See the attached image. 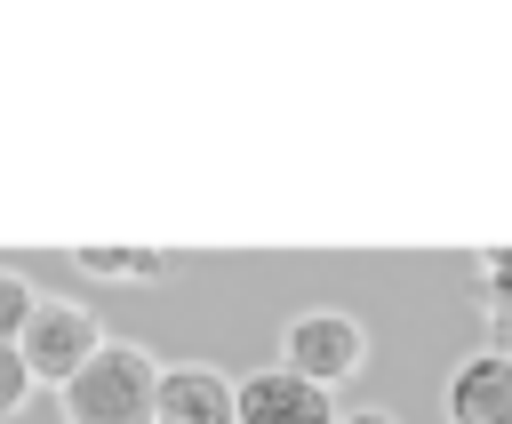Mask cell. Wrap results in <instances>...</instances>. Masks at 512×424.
<instances>
[{
  "instance_id": "cell-1",
  "label": "cell",
  "mask_w": 512,
  "mask_h": 424,
  "mask_svg": "<svg viewBox=\"0 0 512 424\" xmlns=\"http://www.w3.org/2000/svg\"><path fill=\"white\" fill-rule=\"evenodd\" d=\"M160 360H152V344H136V336H112L64 392H56V408H64V424H160Z\"/></svg>"
},
{
  "instance_id": "cell-2",
  "label": "cell",
  "mask_w": 512,
  "mask_h": 424,
  "mask_svg": "<svg viewBox=\"0 0 512 424\" xmlns=\"http://www.w3.org/2000/svg\"><path fill=\"white\" fill-rule=\"evenodd\" d=\"M280 368H296V376H312V384H352L360 368H368V328L352 320V312H336V304H320V312H296L288 328H280Z\"/></svg>"
},
{
  "instance_id": "cell-3",
  "label": "cell",
  "mask_w": 512,
  "mask_h": 424,
  "mask_svg": "<svg viewBox=\"0 0 512 424\" xmlns=\"http://www.w3.org/2000/svg\"><path fill=\"white\" fill-rule=\"evenodd\" d=\"M104 344H112L104 320H96L88 304H72V296H40V312H32V328H24V360H32V376L56 384V392H64Z\"/></svg>"
},
{
  "instance_id": "cell-4",
  "label": "cell",
  "mask_w": 512,
  "mask_h": 424,
  "mask_svg": "<svg viewBox=\"0 0 512 424\" xmlns=\"http://www.w3.org/2000/svg\"><path fill=\"white\" fill-rule=\"evenodd\" d=\"M440 416L448 424H512V352L504 344L464 352L440 384Z\"/></svg>"
},
{
  "instance_id": "cell-5",
  "label": "cell",
  "mask_w": 512,
  "mask_h": 424,
  "mask_svg": "<svg viewBox=\"0 0 512 424\" xmlns=\"http://www.w3.org/2000/svg\"><path fill=\"white\" fill-rule=\"evenodd\" d=\"M240 424H344V408L328 400V384L272 360V368L240 376Z\"/></svg>"
},
{
  "instance_id": "cell-6",
  "label": "cell",
  "mask_w": 512,
  "mask_h": 424,
  "mask_svg": "<svg viewBox=\"0 0 512 424\" xmlns=\"http://www.w3.org/2000/svg\"><path fill=\"white\" fill-rule=\"evenodd\" d=\"M160 424H240V384L208 360H176L160 376Z\"/></svg>"
},
{
  "instance_id": "cell-7",
  "label": "cell",
  "mask_w": 512,
  "mask_h": 424,
  "mask_svg": "<svg viewBox=\"0 0 512 424\" xmlns=\"http://www.w3.org/2000/svg\"><path fill=\"white\" fill-rule=\"evenodd\" d=\"M72 264H80L88 280H160L176 256H168V248H104V240H80Z\"/></svg>"
},
{
  "instance_id": "cell-8",
  "label": "cell",
  "mask_w": 512,
  "mask_h": 424,
  "mask_svg": "<svg viewBox=\"0 0 512 424\" xmlns=\"http://www.w3.org/2000/svg\"><path fill=\"white\" fill-rule=\"evenodd\" d=\"M472 280H480L488 344H504V352H512V248H480V256H472Z\"/></svg>"
},
{
  "instance_id": "cell-9",
  "label": "cell",
  "mask_w": 512,
  "mask_h": 424,
  "mask_svg": "<svg viewBox=\"0 0 512 424\" xmlns=\"http://www.w3.org/2000/svg\"><path fill=\"white\" fill-rule=\"evenodd\" d=\"M32 312H40V288H32L16 264H0V344H24Z\"/></svg>"
},
{
  "instance_id": "cell-10",
  "label": "cell",
  "mask_w": 512,
  "mask_h": 424,
  "mask_svg": "<svg viewBox=\"0 0 512 424\" xmlns=\"http://www.w3.org/2000/svg\"><path fill=\"white\" fill-rule=\"evenodd\" d=\"M32 384H40V376H32L24 344H0V424H8V416H16L24 400H32Z\"/></svg>"
},
{
  "instance_id": "cell-11",
  "label": "cell",
  "mask_w": 512,
  "mask_h": 424,
  "mask_svg": "<svg viewBox=\"0 0 512 424\" xmlns=\"http://www.w3.org/2000/svg\"><path fill=\"white\" fill-rule=\"evenodd\" d=\"M344 424H400L392 408H344Z\"/></svg>"
}]
</instances>
